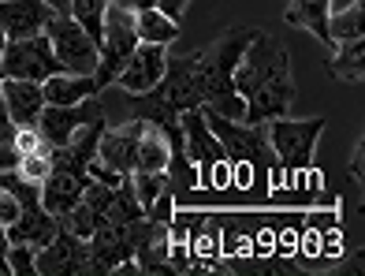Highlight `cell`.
I'll use <instances>...</instances> for the list:
<instances>
[{
  "instance_id": "cell-9",
  "label": "cell",
  "mask_w": 365,
  "mask_h": 276,
  "mask_svg": "<svg viewBox=\"0 0 365 276\" xmlns=\"http://www.w3.org/2000/svg\"><path fill=\"white\" fill-rule=\"evenodd\" d=\"M105 108H101V97H86V101H75V105H45L41 108V120H38V131L48 138V145H68L82 127L101 120Z\"/></svg>"
},
{
  "instance_id": "cell-22",
  "label": "cell",
  "mask_w": 365,
  "mask_h": 276,
  "mask_svg": "<svg viewBox=\"0 0 365 276\" xmlns=\"http://www.w3.org/2000/svg\"><path fill=\"white\" fill-rule=\"evenodd\" d=\"M34 247H23V242H8V272L11 276H38L34 269Z\"/></svg>"
},
{
  "instance_id": "cell-4",
  "label": "cell",
  "mask_w": 365,
  "mask_h": 276,
  "mask_svg": "<svg viewBox=\"0 0 365 276\" xmlns=\"http://www.w3.org/2000/svg\"><path fill=\"white\" fill-rule=\"evenodd\" d=\"M324 131V116H313V120H291V116H276L264 123V135H269V145L279 160V168L294 180H317L313 172V145H317Z\"/></svg>"
},
{
  "instance_id": "cell-26",
  "label": "cell",
  "mask_w": 365,
  "mask_h": 276,
  "mask_svg": "<svg viewBox=\"0 0 365 276\" xmlns=\"http://www.w3.org/2000/svg\"><path fill=\"white\" fill-rule=\"evenodd\" d=\"M4 168H15V150L0 142V172H4Z\"/></svg>"
},
{
  "instance_id": "cell-16",
  "label": "cell",
  "mask_w": 365,
  "mask_h": 276,
  "mask_svg": "<svg viewBox=\"0 0 365 276\" xmlns=\"http://www.w3.org/2000/svg\"><path fill=\"white\" fill-rule=\"evenodd\" d=\"M328 15H331V0H291L284 19L298 30H309V34L331 53L336 41H331V34H328Z\"/></svg>"
},
{
  "instance_id": "cell-11",
  "label": "cell",
  "mask_w": 365,
  "mask_h": 276,
  "mask_svg": "<svg viewBox=\"0 0 365 276\" xmlns=\"http://www.w3.org/2000/svg\"><path fill=\"white\" fill-rule=\"evenodd\" d=\"M164 63H168V45L138 41V48L130 53V60L123 63V71L115 75L112 86H120L127 93H145L164 78Z\"/></svg>"
},
{
  "instance_id": "cell-23",
  "label": "cell",
  "mask_w": 365,
  "mask_h": 276,
  "mask_svg": "<svg viewBox=\"0 0 365 276\" xmlns=\"http://www.w3.org/2000/svg\"><path fill=\"white\" fill-rule=\"evenodd\" d=\"M53 153H30V157H19L15 160V172L23 175V180H30V183H38L41 187V180L48 175V168H53V160H48Z\"/></svg>"
},
{
  "instance_id": "cell-13",
  "label": "cell",
  "mask_w": 365,
  "mask_h": 276,
  "mask_svg": "<svg viewBox=\"0 0 365 276\" xmlns=\"http://www.w3.org/2000/svg\"><path fill=\"white\" fill-rule=\"evenodd\" d=\"M86 180H90V175H78V172H68V168H48V175L41 180V187H38L41 205L56 220H63L78 205L82 190H86Z\"/></svg>"
},
{
  "instance_id": "cell-12",
  "label": "cell",
  "mask_w": 365,
  "mask_h": 276,
  "mask_svg": "<svg viewBox=\"0 0 365 276\" xmlns=\"http://www.w3.org/2000/svg\"><path fill=\"white\" fill-rule=\"evenodd\" d=\"M48 4L45 0H0V34L8 41L34 38L48 23Z\"/></svg>"
},
{
  "instance_id": "cell-6",
  "label": "cell",
  "mask_w": 365,
  "mask_h": 276,
  "mask_svg": "<svg viewBox=\"0 0 365 276\" xmlns=\"http://www.w3.org/2000/svg\"><path fill=\"white\" fill-rule=\"evenodd\" d=\"M45 38L56 53L60 71L71 75H93L97 68V41L75 23V15H48Z\"/></svg>"
},
{
  "instance_id": "cell-5",
  "label": "cell",
  "mask_w": 365,
  "mask_h": 276,
  "mask_svg": "<svg viewBox=\"0 0 365 276\" xmlns=\"http://www.w3.org/2000/svg\"><path fill=\"white\" fill-rule=\"evenodd\" d=\"M138 48V30H135V8L123 0H108L105 8V26H101V41H97V68H93V83L97 93L115 83V75L123 71V63L130 53Z\"/></svg>"
},
{
  "instance_id": "cell-20",
  "label": "cell",
  "mask_w": 365,
  "mask_h": 276,
  "mask_svg": "<svg viewBox=\"0 0 365 276\" xmlns=\"http://www.w3.org/2000/svg\"><path fill=\"white\" fill-rule=\"evenodd\" d=\"M328 34H331V41H343V38H365V4H361V0H354L351 8L331 11V15H328Z\"/></svg>"
},
{
  "instance_id": "cell-1",
  "label": "cell",
  "mask_w": 365,
  "mask_h": 276,
  "mask_svg": "<svg viewBox=\"0 0 365 276\" xmlns=\"http://www.w3.org/2000/svg\"><path fill=\"white\" fill-rule=\"evenodd\" d=\"M235 93L242 97V123H269L276 116H291L294 105V78H291V56L287 45L257 30L231 71Z\"/></svg>"
},
{
  "instance_id": "cell-19",
  "label": "cell",
  "mask_w": 365,
  "mask_h": 276,
  "mask_svg": "<svg viewBox=\"0 0 365 276\" xmlns=\"http://www.w3.org/2000/svg\"><path fill=\"white\" fill-rule=\"evenodd\" d=\"M135 30H138V41H149V45H172L179 38V23L160 15L153 4L135 11Z\"/></svg>"
},
{
  "instance_id": "cell-27",
  "label": "cell",
  "mask_w": 365,
  "mask_h": 276,
  "mask_svg": "<svg viewBox=\"0 0 365 276\" xmlns=\"http://www.w3.org/2000/svg\"><path fill=\"white\" fill-rule=\"evenodd\" d=\"M53 15H71V0H45Z\"/></svg>"
},
{
  "instance_id": "cell-3",
  "label": "cell",
  "mask_w": 365,
  "mask_h": 276,
  "mask_svg": "<svg viewBox=\"0 0 365 276\" xmlns=\"http://www.w3.org/2000/svg\"><path fill=\"white\" fill-rule=\"evenodd\" d=\"M179 127H182V150H187V160L197 175V183L205 190H227L231 187V165L220 138L209 131L205 112L202 108H187L179 112Z\"/></svg>"
},
{
  "instance_id": "cell-21",
  "label": "cell",
  "mask_w": 365,
  "mask_h": 276,
  "mask_svg": "<svg viewBox=\"0 0 365 276\" xmlns=\"http://www.w3.org/2000/svg\"><path fill=\"white\" fill-rule=\"evenodd\" d=\"M11 150H15V160H19V157H30V153H53V145H48V138L38 127H15Z\"/></svg>"
},
{
  "instance_id": "cell-17",
  "label": "cell",
  "mask_w": 365,
  "mask_h": 276,
  "mask_svg": "<svg viewBox=\"0 0 365 276\" xmlns=\"http://www.w3.org/2000/svg\"><path fill=\"white\" fill-rule=\"evenodd\" d=\"M45 105H75L86 101V97H97V83L93 75H71V71H56L41 83Z\"/></svg>"
},
{
  "instance_id": "cell-10",
  "label": "cell",
  "mask_w": 365,
  "mask_h": 276,
  "mask_svg": "<svg viewBox=\"0 0 365 276\" xmlns=\"http://www.w3.org/2000/svg\"><path fill=\"white\" fill-rule=\"evenodd\" d=\"M138 138H142V120H120V123H108L101 127V138H97V160L105 168L130 175L135 172V160H138Z\"/></svg>"
},
{
  "instance_id": "cell-8",
  "label": "cell",
  "mask_w": 365,
  "mask_h": 276,
  "mask_svg": "<svg viewBox=\"0 0 365 276\" xmlns=\"http://www.w3.org/2000/svg\"><path fill=\"white\" fill-rule=\"evenodd\" d=\"M34 269H38V276H90L86 239H78L75 232L60 228V232L34 254Z\"/></svg>"
},
{
  "instance_id": "cell-24",
  "label": "cell",
  "mask_w": 365,
  "mask_h": 276,
  "mask_svg": "<svg viewBox=\"0 0 365 276\" xmlns=\"http://www.w3.org/2000/svg\"><path fill=\"white\" fill-rule=\"evenodd\" d=\"M153 8H157L160 15H168L172 23H179V26H182V19H187V8H190V0H153Z\"/></svg>"
},
{
  "instance_id": "cell-15",
  "label": "cell",
  "mask_w": 365,
  "mask_h": 276,
  "mask_svg": "<svg viewBox=\"0 0 365 276\" xmlns=\"http://www.w3.org/2000/svg\"><path fill=\"white\" fill-rule=\"evenodd\" d=\"M0 90H4V101H8V112H11L15 127H38L41 108H45L41 83H26V78H0Z\"/></svg>"
},
{
  "instance_id": "cell-29",
  "label": "cell",
  "mask_w": 365,
  "mask_h": 276,
  "mask_svg": "<svg viewBox=\"0 0 365 276\" xmlns=\"http://www.w3.org/2000/svg\"><path fill=\"white\" fill-rule=\"evenodd\" d=\"M351 172L361 180V142H358V150H354V157H351Z\"/></svg>"
},
{
  "instance_id": "cell-25",
  "label": "cell",
  "mask_w": 365,
  "mask_h": 276,
  "mask_svg": "<svg viewBox=\"0 0 365 276\" xmlns=\"http://www.w3.org/2000/svg\"><path fill=\"white\" fill-rule=\"evenodd\" d=\"M15 138V123H11V112H8V101H4V90H0V142L11 145Z\"/></svg>"
},
{
  "instance_id": "cell-7",
  "label": "cell",
  "mask_w": 365,
  "mask_h": 276,
  "mask_svg": "<svg viewBox=\"0 0 365 276\" xmlns=\"http://www.w3.org/2000/svg\"><path fill=\"white\" fill-rule=\"evenodd\" d=\"M60 63L56 53L48 45L45 30L34 38H19V41H4L0 53V78H26V83H45L48 75H56Z\"/></svg>"
},
{
  "instance_id": "cell-2",
  "label": "cell",
  "mask_w": 365,
  "mask_h": 276,
  "mask_svg": "<svg viewBox=\"0 0 365 276\" xmlns=\"http://www.w3.org/2000/svg\"><path fill=\"white\" fill-rule=\"evenodd\" d=\"M205 112V123L209 131L220 138L224 153H227V165H231V187L227 190H264V183L279 180V160L269 145V135H264V123H242V120H227V116H217V112Z\"/></svg>"
},
{
  "instance_id": "cell-14",
  "label": "cell",
  "mask_w": 365,
  "mask_h": 276,
  "mask_svg": "<svg viewBox=\"0 0 365 276\" xmlns=\"http://www.w3.org/2000/svg\"><path fill=\"white\" fill-rule=\"evenodd\" d=\"M175 123H179V120H175ZM175 123L142 120V138H138L135 172H168V165H172V127H175Z\"/></svg>"
},
{
  "instance_id": "cell-28",
  "label": "cell",
  "mask_w": 365,
  "mask_h": 276,
  "mask_svg": "<svg viewBox=\"0 0 365 276\" xmlns=\"http://www.w3.org/2000/svg\"><path fill=\"white\" fill-rule=\"evenodd\" d=\"M0 272H8V235L0 228Z\"/></svg>"
},
{
  "instance_id": "cell-18",
  "label": "cell",
  "mask_w": 365,
  "mask_h": 276,
  "mask_svg": "<svg viewBox=\"0 0 365 276\" xmlns=\"http://www.w3.org/2000/svg\"><path fill=\"white\" fill-rule=\"evenodd\" d=\"M328 71L336 75L339 83L361 86V78H365V41L361 38L336 41V48L328 53Z\"/></svg>"
}]
</instances>
